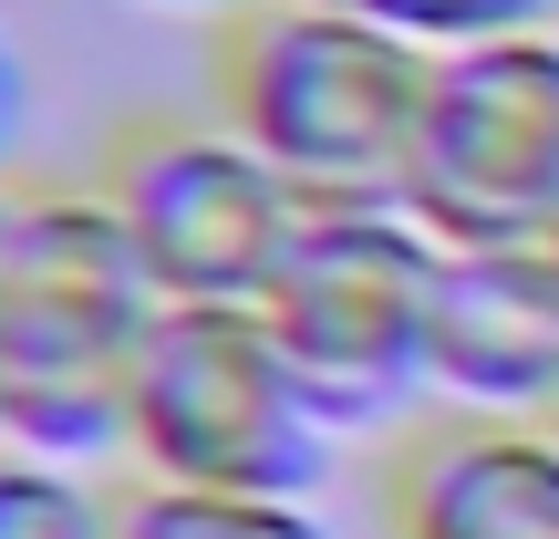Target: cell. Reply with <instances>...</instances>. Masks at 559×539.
Returning a JSON list of instances; mask_svg holds the SVG:
<instances>
[{
  "mask_svg": "<svg viewBox=\"0 0 559 539\" xmlns=\"http://www.w3.org/2000/svg\"><path fill=\"white\" fill-rule=\"evenodd\" d=\"M166 301L124 249L115 208L83 187H11L0 208V446L32 457H124L135 374Z\"/></svg>",
  "mask_w": 559,
  "mask_h": 539,
  "instance_id": "obj_1",
  "label": "cell"
},
{
  "mask_svg": "<svg viewBox=\"0 0 559 539\" xmlns=\"http://www.w3.org/2000/svg\"><path fill=\"white\" fill-rule=\"evenodd\" d=\"M436 52L321 0H260L207 42V115L300 187L311 208H404Z\"/></svg>",
  "mask_w": 559,
  "mask_h": 539,
  "instance_id": "obj_2",
  "label": "cell"
},
{
  "mask_svg": "<svg viewBox=\"0 0 559 539\" xmlns=\"http://www.w3.org/2000/svg\"><path fill=\"white\" fill-rule=\"evenodd\" d=\"M332 415L311 405L300 363L280 353L260 301H177L145 342L124 467L135 488L198 499H311L332 478Z\"/></svg>",
  "mask_w": 559,
  "mask_h": 539,
  "instance_id": "obj_3",
  "label": "cell"
},
{
  "mask_svg": "<svg viewBox=\"0 0 559 539\" xmlns=\"http://www.w3.org/2000/svg\"><path fill=\"white\" fill-rule=\"evenodd\" d=\"M436 280H445V239L415 208H311L300 219L260 312L342 446L383 436V425H404L425 405Z\"/></svg>",
  "mask_w": 559,
  "mask_h": 539,
  "instance_id": "obj_4",
  "label": "cell"
},
{
  "mask_svg": "<svg viewBox=\"0 0 559 539\" xmlns=\"http://www.w3.org/2000/svg\"><path fill=\"white\" fill-rule=\"evenodd\" d=\"M94 198L115 208L124 249L145 260L166 312L177 301H260L311 219V198L218 115H124L94 145Z\"/></svg>",
  "mask_w": 559,
  "mask_h": 539,
  "instance_id": "obj_5",
  "label": "cell"
},
{
  "mask_svg": "<svg viewBox=\"0 0 559 539\" xmlns=\"http://www.w3.org/2000/svg\"><path fill=\"white\" fill-rule=\"evenodd\" d=\"M404 208L445 249H539L559 219V32L436 52Z\"/></svg>",
  "mask_w": 559,
  "mask_h": 539,
  "instance_id": "obj_6",
  "label": "cell"
},
{
  "mask_svg": "<svg viewBox=\"0 0 559 539\" xmlns=\"http://www.w3.org/2000/svg\"><path fill=\"white\" fill-rule=\"evenodd\" d=\"M436 415L559 425V270L549 249H445L425 332Z\"/></svg>",
  "mask_w": 559,
  "mask_h": 539,
  "instance_id": "obj_7",
  "label": "cell"
},
{
  "mask_svg": "<svg viewBox=\"0 0 559 539\" xmlns=\"http://www.w3.org/2000/svg\"><path fill=\"white\" fill-rule=\"evenodd\" d=\"M394 539H559V425L425 415L383 457Z\"/></svg>",
  "mask_w": 559,
  "mask_h": 539,
  "instance_id": "obj_8",
  "label": "cell"
},
{
  "mask_svg": "<svg viewBox=\"0 0 559 539\" xmlns=\"http://www.w3.org/2000/svg\"><path fill=\"white\" fill-rule=\"evenodd\" d=\"M0 539H124V488L73 457L0 446Z\"/></svg>",
  "mask_w": 559,
  "mask_h": 539,
  "instance_id": "obj_9",
  "label": "cell"
},
{
  "mask_svg": "<svg viewBox=\"0 0 559 539\" xmlns=\"http://www.w3.org/2000/svg\"><path fill=\"white\" fill-rule=\"evenodd\" d=\"M124 539H332L311 499H198V488H124Z\"/></svg>",
  "mask_w": 559,
  "mask_h": 539,
  "instance_id": "obj_10",
  "label": "cell"
},
{
  "mask_svg": "<svg viewBox=\"0 0 559 539\" xmlns=\"http://www.w3.org/2000/svg\"><path fill=\"white\" fill-rule=\"evenodd\" d=\"M353 11L373 32L415 42V52H466V42H508V32H559V0H321Z\"/></svg>",
  "mask_w": 559,
  "mask_h": 539,
  "instance_id": "obj_11",
  "label": "cell"
},
{
  "mask_svg": "<svg viewBox=\"0 0 559 539\" xmlns=\"http://www.w3.org/2000/svg\"><path fill=\"white\" fill-rule=\"evenodd\" d=\"M21 136H32V62H21V52H11V32H0V187H11Z\"/></svg>",
  "mask_w": 559,
  "mask_h": 539,
  "instance_id": "obj_12",
  "label": "cell"
},
{
  "mask_svg": "<svg viewBox=\"0 0 559 539\" xmlns=\"http://www.w3.org/2000/svg\"><path fill=\"white\" fill-rule=\"evenodd\" d=\"M145 11H177V21H218V32H228V21H249L260 0H145Z\"/></svg>",
  "mask_w": 559,
  "mask_h": 539,
  "instance_id": "obj_13",
  "label": "cell"
},
{
  "mask_svg": "<svg viewBox=\"0 0 559 539\" xmlns=\"http://www.w3.org/2000/svg\"><path fill=\"white\" fill-rule=\"evenodd\" d=\"M539 249H549V270H559V219H549V239H539Z\"/></svg>",
  "mask_w": 559,
  "mask_h": 539,
  "instance_id": "obj_14",
  "label": "cell"
},
{
  "mask_svg": "<svg viewBox=\"0 0 559 539\" xmlns=\"http://www.w3.org/2000/svg\"><path fill=\"white\" fill-rule=\"evenodd\" d=\"M0 208H11V187H0Z\"/></svg>",
  "mask_w": 559,
  "mask_h": 539,
  "instance_id": "obj_15",
  "label": "cell"
}]
</instances>
